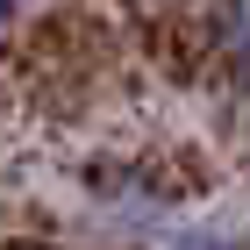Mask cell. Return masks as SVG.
<instances>
[{
	"label": "cell",
	"mask_w": 250,
	"mask_h": 250,
	"mask_svg": "<svg viewBox=\"0 0 250 250\" xmlns=\"http://www.w3.org/2000/svg\"><path fill=\"white\" fill-rule=\"evenodd\" d=\"M157 250H250L229 222H165L157 229Z\"/></svg>",
	"instance_id": "cell-1"
},
{
	"label": "cell",
	"mask_w": 250,
	"mask_h": 250,
	"mask_svg": "<svg viewBox=\"0 0 250 250\" xmlns=\"http://www.w3.org/2000/svg\"><path fill=\"white\" fill-rule=\"evenodd\" d=\"M214 36H222V58H229L236 72L250 79V0H229V7H222V21H214Z\"/></svg>",
	"instance_id": "cell-2"
}]
</instances>
